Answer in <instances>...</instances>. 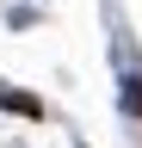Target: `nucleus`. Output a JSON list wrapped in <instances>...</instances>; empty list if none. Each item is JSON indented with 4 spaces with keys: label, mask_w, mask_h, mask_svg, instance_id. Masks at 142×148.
<instances>
[{
    "label": "nucleus",
    "mask_w": 142,
    "mask_h": 148,
    "mask_svg": "<svg viewBox=\"0 0 142 148\" xmlns=\"http://www.w3.org/2000/svg\"><path fill=\"white\" fill-rule=\"evenodd\" d=\"M0 99H6L12 111H31V117H43V105H37V99H25V92H0Z\"/></svg>",
    "instance_id": "obj_1"
}]
</instances>
